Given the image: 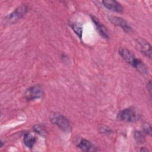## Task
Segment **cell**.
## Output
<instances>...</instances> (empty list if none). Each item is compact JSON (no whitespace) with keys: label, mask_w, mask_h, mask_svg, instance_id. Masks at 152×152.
Returning a JSON list of instances; mask_svg holds the SVG:
<instances>
[{"label":"cell","mask_w":152,"mask_h":152,"mask_svg":"<svg viewBox=\"0 0 152 152\" xmlns=\"http://www.w3.org/2000/svg\"><path fill=\"white\" fill-rule=\"evenodd\" d=\"M108 19L111 23H112L113 25L119 26L125 32L129 33L132 31L131 26L124 18L116 16H109L108 17Z\"/></svg>","instance_id":"7"},{"label":"cell","mask_w":152,"mask_h":152,"mask_svg":"<svg viewBox=\"0 0 152 152\" xmlns=\"http://www.w3.org/2000/svg\"><path fill=\"white\" fill-rule=\"evenodd\" d=\"M102 4L105 8L113 12H121L124 10L121 4L114 0H104L102 1Z\"/></svg>","instance_id":"8"},{"label":"cell","mask_w":152,"mask_h":152,"mask_svg":"<svg viewBox=\"0 0 152 152\" xmlns=\"http://www.w3.org/2000/svg\"><path fill=\"white\" fill-rule=\"evenodd\" d=\"M119 53L122 58L139 72L145 74L148 73V69L147 66L140 59L136 58L135 55L129 50L126 48H121Z\"/></svg>","instance_id":"1"},{"label":"cell","mask_w":152,"mask_h":152,"mask_svg":"<svg viewBox=\"0 0 152 152\" xmlns=\"http://www.w3.org/2000/svg\"><path fill=\"white\" fill-rule=\"evenodd\" d=\"M43 96V88L40 85H36L28 88L24 93V97L27 100L39 99Z\"/></svg>","instance_id":"4"},{"label":"cell","mask_w":152,"mask_h":152,"mask_svg":"<svg viewBox=\"0 0 152 152\" xmlns=\"http://www.w3.org/2000/svg\"><path fill=\"white\" fill-rule=\"evenodd\" d=\"M151 81H150L148 83H147V90H148L149 91V94H150V96H151Z\"/></svg>","instance_id":"16"},{"label":"cell","mask_w":152,"mask_h":152,"mask_svg":"<svg viewBox=\"0 0 152 152\" xmlns=\"http://www.w3.org/2000/svg\"><path fill=\"white\" fill-rule=\"evenodd\" d=\"M37 141V138L31 134L30 133H27L24 134L23 138V142L26 147L30 148H32Z\"/></svg>","instance_id":"11"},{"label":"cell","mask_w":152,"mask_h":152,"mask_svg":"<svg viewBox=\"0 0 152 152\" xmlns=\"http://www.w3.org/2000/svg\"><path fill=\"white\" fill-rule=\"evenodd\" d=\"M91 17L99 34H100V36L104 39H109V33L106 27L103 25L96 17L91 16Z\"/></svg>","instance_id":"9"},{"label":"cell","mask_w":152,"mask_h":152,"mask_svg":"<svg viewBox=\"0 0 152 152\" xmlns=\"http://www.w3.org/2000/svg\"><path fill=\"white\" fill-rule=\"evenodd\" d=\"M27 10V8L25 5H21L18 7L6 17L7 22L10 24L15 23L26 14Z\"/></svg>","instance_id":"5"},{"label":"cell","mask_w":152,"mask_h":152,"mask_svg":"<svg viewBox=\"0 0 152 152\" xmlns=\"http://www.w3.org/2000/svg\"><path fill=\"white\" fill-rule=\"evenodd\" d=\"M135 44L142 53L149 58H151V46L148 42L143 39H138L135 40Z\"/></svg>","instance_id":"6"},{"label":"cell","mask_w":152,"mask_h":152,"mask_svg":"<svg viewBox=\"0 0 152 152\" xmlns=\"http://www.w3.org/2000/svg\"><path fill=\"white\" fill-rule=\"evenodd\" d=\"M50 121L58 126L62 131L68 132L71 130V126L69 121L64 116L59 113H53L50 115Z\"/></svg>","instance_id":"2"},{"label":"cell","mask_w":152,"mask_h":152,"mask_svg":"<svg viewBox=\"0 0 152 152\" xmlns=\"http://www.w3.org/2000/svg\"><path fill=\"white\" fill-rule=\"evenodd\" d=\"M76 144L80 149L84 151H90L95 150L94 145L90 141L84 138H81L79 140L77 141Z\"/></svg>","instance_id":"10"},{"label":"cell","mask_w":152,"mask_h":152,"mask_svg":"<svg viewBox=\"0 0 152 152\" xmlns=\"http://www.w3.org/2000/svg\"><path fill=\"white\" fill-rule=\"evenodd\" d=\"M33 129H34V131L37 132V134H39V135H41L42 136H44L46 133V131L45 129L40 125H34L33 127Z\"/></svg>","instance_id":"13"},{"label":"cell","mask_w":152,"mask_h":152,"mask_svg":"<svg viewBox=\"0 0 152 152\" xmlns=\"http://www.w3.org/2000/svg\"><path fill=\"white\" fill-rule=\"evenodd\" d=\"M139 118V113L136 109L132 107L123 109L117 115V119L118 120L127 122H134Z\"/></svg>","instance_id":"3"},{"label":"cell","mask_w":152,"mask_h":152,"mask_svg":"<svg viewBox=\"0 0 152 152\" xmlns=\"http://www.w3.org/2000/svg\"><path fill=\"white\" fill-rule=\"evenodd\" d=\"M142 128H143L144 132L145 133H146L147 134H148L149 135H151V126L149 124H148V123L144 124V125L142 126Z\"/></svg>","instance_id":"15"},{"label":"cell","mask_w":152,"mask_h":152,"mask_svg":"<svg viewBox=\"0 0 152 152\" xmlns=\"http://www.w3.org/2000/svg\"><path fill=\"white\" fill-rule=\"evenodd\" d=\"M69 25L74 31V33L78 36V37L81 39L83 35V27L81 25L77 22L69 23Z\"/></svg>","instance_id":"12"},{"label":"cell","mask_w":152,"mask_h":152,"mask_svg":"<svg viewBox=\"0 0 152 152\" xmlns=\"http://www.w3.org/2000/svg\"><path fill=\"white\" fill-rule=\"evenodd\" d=\"M135 139L137 140V141L138 142H142L144 141V134H142V132H140V131H138V132H136L135 133Z\"/></svg>","instance_id":"14"}]
</instances>
